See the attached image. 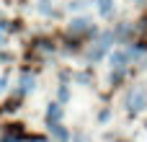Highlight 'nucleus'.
<instances>
[{
	"label": "nucleus",
	"instance_id": "39448f33",
	"mask_svg": "<svg viewBox=\"0 0 147 142\" xmlns=\"http://www.w3.org/2000/svg\"><path fill=\"white\" fill-rule=\"evenodd\" d=\"M98 10H101V16H111L114 13V0H98Z\"/></svg>",
	"mask_w": 147,
	"mask_h": 142
},
{
	"label": "nucleus",
	"instance_id": "0eeeda50",
	"mask_svg": "<svg viewBox=\"0 0 147 142\" xmlns=\"http://www.w3.org/2000/svg\"><path fill=\"white\" fill-rule=\"evenodd\" d=\"M124 62H127V54H121V52H116V54L111 57V65H114V67H119V70L124 67Z\"/></svg>",
	"mask_w": 147,
	"mask_h": 142
},
{
	"label": "nucleus",
	"instance_id": "20e7f679",
	"mask_svg": "<svg viewBox=\"0 0 147 142\" xmlns=\"http://www.w3.org/2000/svg\"><path fill=\"white\" fill-rule=\"evenodd\" d=\"M90 28V21H85V18H78V21H72V26H70V34H83V31H88Z\"/></svg>",
	"mask_w": 147,
	"mask_h": 142
},
{
	"label": "nucleus",
	"instance_id": "6e6552de",
	"mask_svg": "<svg viewBox=\"0 0 147 142\" xmlns=\"http://www.w3.org/2000/svg\"><path fill=\"white\" fill-rule=\"evenodd\" d=\"M31 88H34V78H31V75H23V78H21V91L28 93Z\"/></svg>",
	"mask_w": 147,
	"mask_h": 142
},
{
	"label": "nucleus",
	"instance_id": "f03ea898",
	"mask_svg": "<svg viewBox=\"0 0 147 142\" xmlns=\"http://www.w3.org/2000/svg\"><path fill=\"white\" fill-rule=\"evenodd\" d=\"M111 41H114V34H103V36H101V41L96 44V49H90V54H88V60H90V62H96V60H101V57L106 54V49L111 47Z\"/></svg>",
	"mask_w": 147,
	"mask_h": 142
},
{
	"label": "nucleus",
	"instance_id": "423d86ee",
	"mask_svg": "<svg viewBox=\"0 0 147 142\" xmlns=\"http://www.w3.org/2000/svg\"><path fill=\"white\" fill-rule=\"evenodd\" d=\"M49 129L54 132V137H57L59 142H65V140H67V132H65V129H62L59 124H49Z\"/></svg>",
	"mask_w": 147,
	"mask_h": 142
},
{
	"label": "nucleus",
	"instance_id": "f257e3e1",
	"mask_svg": "<svg viewBox=\"0 0 147 142\" xmlns=\"http://www.w3.org/2000/svg\"><path fill=\"white\" fill-rule=\"evenodd\" d=\"M147 106V85H134L129 93H127V109L132 111V114H137V111H142Z\"/></svg>",
	"mask_w": 147,
	"mask_h": 142
},
{
	"label": "nucleus",
	"instance_id": "9d476101",
	"mask_svg": "<svg viewBox=\"0 0 147 142\" xmlns=\"http://www.w3.org/2000/svg\"><path fill=\"white\" fill-rule=\"evenodd\" d=\"M72 142H88V140H85V137H75Z\"/></svg>",
	"mask_w": 147,
	"mask_h": 142
},
{
	"label": "nucleus",
	"instance_id": "1a4fd4ad",
	"mask_svg": "<svg viewBox=\"0 0 147 142\" xmlns=\"http://www.w3.org/2000/svg\"><path fill=\"white\" fill-rule=\"evenodd\" d=\"M85 5H88L85 0H78V3H70V8H75V10H78V8H85Z\"/></svg>",
	"mask_w": 147,
	"mask_h": 142
},
{
	"label": "nucleus",
	"instance_id": "7ed1b4c3",
	"mask_svg": "<svg viewBox=\"0 0 147 142\" xmlns=\"http://www.w3.org/2000/svg\"><path fill=\"white\" fill-rule=\"evenodd\" d=\"M59 116H62V106H59V103H52V106L47 109V122H49V124H57Z\"/></svg>",
	"mask_w": 147,
	"mask_h": 142
}]
</instances>
